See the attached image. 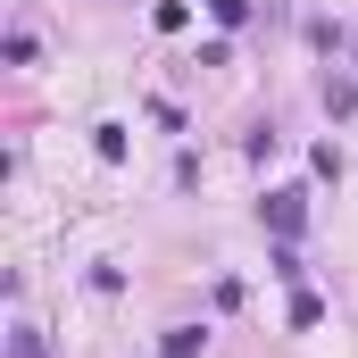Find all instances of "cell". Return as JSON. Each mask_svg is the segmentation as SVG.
<instances>
[{"label":"cell","mask_w":358,"mask_h":358,"mask_svg":"<svg viewBox=\"0 0 358 358\" xmlns=\"http://www.w3.org/2000/svg\"><path fill=\"white\" fill-rule=\"evenodd\" d=\"M217 8V25H250V0H208Z\"/></svg>","instance_id":"cell-5"},{"label":"cell","mask_w":358,"mask_h":358,"mask_svg":"<svg viewBox=\"0 0 358 358\" xmlns=\"http://www.w3.org/2000/svg\"><path fill=\"white\" fill-rule=\"evenodd\" d=\"M200 342H208V334H192V325H176V334H167V358H200Z\"/></svg>","instance_id":"cell-4"},{"label":"cell","mask_w":358,"mask_h":358,"mask_svg":"<svg viewBox=\"0 0 358 358\" xmlns=\"http://www.w3.org/2000/svg\"><path fill=\"white\" fill-rule=\"evenodd\" d=\"M267 225H275V242H292V234L308 225V200H300V192H267Z\"/></svg>","instance_id":"cell-1"},{"label":"cell","mask_w":358,"mask_h":358,"mask_svg":"<svg viewBox=\"0 0 358 358\" xmlns=\"http://www.w3.org/2000/svg\"><path fill=\"white\" fill-rule=\"evenodd\" d=\"M92 150H100V159L117 167V159H125V125H100V134H92Z\"/></svg>","instance_id":"cell-3"},{"label":"cell","mask_w":358,"mask_h":358,"mask_svg":"<svg viewBox=\"0 0 358 358\" xmlns=\"http://www.w3.org/2000/svg\"><path fill=\"white\" fill-rule=\"evenodd\" d=\"M8 358H50L42 350V325H17V334H8Z\"/></svg>","instance_id":"cell-2"}]
</instances>
